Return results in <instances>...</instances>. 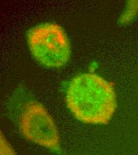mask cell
<instances>
[{
    "mask_svg": "<svg viewBox=\"0 0 138 155\" xmlns=\"http://www.w3.org/2000/svg\"><path fill=\"white\" fill-rule=\"evenodd\" d=\"M68 108L79 120L91 124H107L117 107L113 85L91 73L73 78L66 92Z\"/></svg>",
    "mask_w": 138,
    "mask_h": 155,
    "instance_id": "6da1fadb",
    "label": "cell"
},
{
    "mask_svg": "<svg viewBox=\"0 0 138 155\" xmlns=\"http://www.w3.org/2000/svg\"><path fill=\"white\" fill-rule=\"evenodd\" d=\"M30 52L42 65L59 68L65 65L70 56V45L63 29L54 23L41 24L27 33Z\"/></svg>",
    "mask_w": 138,
    "mask_h": 155,
    "instance_id": "7a4b0ae2",
    "label": "cell"
},
{
    "mask_svg": "<svg viewBox=\"0 0 138 155\" xmlns=\"http://www.w3.org/2000/svg\"><path fill=\"white\" fill-rule=\"evenodd\" d=\"M21 133L27 140L54 151L60 150L59 131L46 109L39 102L29 101L19 119Z\"/></svg>",
    "mask_w": 138,
    "mask_h": 155,
    "instance_id": "3957f363",
    "label": "cell"
},
{
    "mask_svg": "<svg viewBox=\"0 0 138 155\" xmlns=\"http://www.w3.org/2000/svg\"><path fill=\"white\" fill-rule=\"evenodd\" d=\"M138 13V1H130L120 18V22L127 23L133 19Z\"/></svg>",
    "mask_w": 138,
    "mask_h": 155,
    "instance_id": "277c9868",
    "label": "cell"
},
{
    "mask_svg": "<svg viewBox=\"0 0 138 155\" xmlns=\"http://www.w3.org/2000/svg\"><path fill=\"white\" fill-rule=\"evenodd\" d=\"M0 155H16L5 137L1 133Z\"/></svg>",
    "mask_w": 138,
    "mask_h": 155,
    "instance_id": "5b68a950",
    "label": "cell"
},
{
    "mask_svg": "<svg viewBox=\"0 0 138 155\" xmlns=\"http://www.w3.org/2000/svg\"></svg>",
    "mask_w": 138,
    "mask_h": 155,
    "instance_id": "8992f818",
    "label": "cell"
}]
</instances>
